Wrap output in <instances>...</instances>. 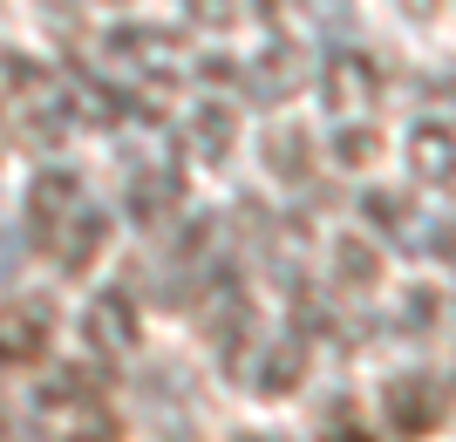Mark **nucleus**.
Wrapping results in <instances>:
<instances>
[{"mask_svg":"<svg viewBox=\"0 0 456 442\" xmlns=\"http://www.w3.org/2000/svg\"><path fill=\"white\" fill-rule=\"evenodd\" d=\"M41 442H116V415L102 402L95 367H48L35 382Z\"/></svg>","mask_w":456,"mask_h":442,"instance_id":"1","label":"nucleus"},{"mask_svg":"<svg viewBox=\"0 0 456 442\" xmlns=\"http://www.w3.org/2000/svg\"><path fill=\"white\" fill-rule=\"evenodd\" d=\"M205 293H211V354H218V367H225V382L252 388V361H259V347H266L259 307H252V286L232 266H218Z\"/></svg>","mask_w":456,"mask_h":442,"instance_id":"2","label":"nucleus"},{"mask_svg":"<svg viewBox=\"0 0 456 442\" xmlns=\"http://www.w3.org/2000/svg\"><path fill=\"white\" fill-rule=\"evenodd\" d=\"M0 68L14 82V102H0V109L14 116V136L28 150H48V143H61L69 130H82L76 109H69V82H55L48 68H35V61H20V55H7Z\"/></svg>","mask_w":456,"mask_h":442,"instance_id":"3","label":"nucleus"},{"mask_svg":"<svg viewBox=\"0 0 456 442\" xmlns=\"http://www.w3.org/2000/svg\"><path fill=\"white\" fill-rule=\"evenodd\" d=\"M218 238H225V218L218 212H198L184 218V225L171 231V245H164V279H157V307H184L198 286H211V252H218Z\"/></svg>","mask_w":456,"mask_h":442,"instance_id":"4","label":"nucleus"},{"mask_svg":"<svg viewBox=\"0 0 456 442\" xmlns=\"http://www.w3.org/2000/svg\"><path fill=\"white\" fill-rule=\"evenodd\" d=\"M321 102H327V123H375V109H381L375 55H362V48H334V55L321 61Z\"/></svg>","mask_w":456,"mask_h":442,"instance_id":"5","label":"nucleus"},{"mask_svg":"<svg viewBox=\"0 0 456 442\" xmlns=\"http://www.w3.org/2000/svg\"><path fill=\"white\" fill-rule=\"evenodd\" d=\"M184 164H191V157H136V164H130V184H123V218L143 225V231L171 225L177 205H184V184H191Z\"/></svg>","mask_w":456,"mask_h":442,"instance_id":"6","label":"nucleus"},{"mask_svg":"<svg viewBox=\"0 0 456 442\" xmlns=\"http://www.w3.org/2000/svg\"><path fill=\"white\" fill-rule=\"evenodd\" d=\"M306 76H314L306 41H286V35H273L252 61H239V89H246L259 109H280V102H293V96L306 89Z\"/></svg>","mask_w":456,"mask_h":442,"instance_id":"7","label":"nucleus"},{"mask_svg":"<svg viewBox=\"0 0 456 442\" xmlns=\"http://www.w3.org/2000/svg\"><path fill=\"white\" fill-rule=\"evenodd\" d=\"M102 55L143 68L151 82L184 76V35H177V28H157V20H116L110 35H102Z\"/></svg>","mask_w":456,"mask_h":442,"instance_id":"8","label":"nucleus"},{"mask_svg":"<svg viewBox=\"0 0 456 442\" xmlns=\"http://www.w3.org/2000/svg\"><path fill=\"white\" fill-rule=\"evenodd\" d=\"M82 341H89L95 361H130L136 347H143V327H136V300L123 286H102L82 307Z\"/></svg>","mask_w":456,"mask_h":442,"instance_id":"9","label":"nucleus"},{"mask_svg":"<svg viewBox=\"0 0 456 442\" xmlns=\"http://www.w3.org/2000/svg\"><path fill=\"white\" fill-rule=\"evenodd\" d=\"M381 422L395 436H429L443 422V382L422 367H402L395 382H381Z\"/></svg>","mask_w":456,"mask_h":442,"instance_id":"10","label":"nucleus"},{"mask_svg":"<svg viewBox=\"0 0 456 442\" xmlns=\"http://www.w3.org/2000/svg\"><path fill=\"white\" fill-rule=\"evenodd\" d=\"M306 367H314V334L293 320V327H280L266 347H259V361H252V395L280 402V395H293V388L306 382Z\"/></svg>","mask_w":456,"mask_h":442,"instance_id":"11","label":"nucleus"},{"mask_svg":"<svg viewBox=\"0 0 456 442\" xmlns=\"http://www.w3.org/2000/svg\"><path fill=\"white\" fill-rule=\"evenodd\" d=\"M55 341V307L28 293V300H7L0 307V367H35Z\"/></svg>","mask_w":456,"mask_h":442,"instance_id":"12","label":"nucleus"},{"mask_svg":"<svg viewBox=\"0 0 456 442\" xmlns=\"http://www.w3.org/2000/svg\"><path fill=\"white\" fill-rule=\"evenodd\" d=\"M110 231H116V218L102 212V205H89V197H82L76 212L55 225V238H48L41 252H48L61 272H89L95 259H102V245H110Z\"/></svg>","mask_w":456,"mask_h":442,"instance_id":"13","label":"nucleus"},{"mask_svg":"<svg viewBox=\"0 0 456 442\" xmlns=\"http://www.w3.org/2000/svg\"><path fill=\"white\" fill-rule=\"evenodd\" d=\"M82 197H89V191H82V171H69V164H41L35 184H28V238H35V245H48V238H55V225L76 212Z\"/></svg>","mask_w":456,"mask_h":442,"instance_id":"14","label":"nucleus"},{"mask_svg":"<svg viewBox=\"0 0 456 442\" xmlns=\"http://www.w3.org/2000/svg\"><path fill=\"white\" fill-rule=\"evenodd\" d=\"M409 177L422 191H456V130L450 123H409Z\"/></svg>","mask_w":456,"mask_h":442,"instance_id":"15","label":"nucleus"},{"mask_svg":"<svg viewBox=\"0 0 456 442\" xmlns=\"http://www.w3.org/2000/svg\"><path fill=\"white\" fill-rule=\"evenodd\" d=\"M232 143H239V109H225L218 96L198 102L191 123H184V157H191V164H225Z\"/></svg>","mask_w":456,"mask_h":442,"instance_id":"16","label":"nucleus"},{"mask_svg":"<svg viewBox=\"0 0 456 442\" xmlns=\"http://www.w3.org/2000/svg\"><path fill=\"white\" fill-rule=\"evenodd\" d=\"M252 14L266 20V35L306 41V35H321V20H327V28H341L347 7H341V0H252Z\"/></svg>","mask_w":456,"mask_h":442,"instance_id":"17","label":"nucleus"},{"mask_svg":"<svg viewBox=\"0 0 456 442\" xmlns=\"http://www.w3.org/2000/svg\"><path fill=\"white\" fill-rule=\"evenodd\" d=\"M259 164H266L280 184H306V164H314V136H306L300 123H273V130L259 136Z\"/></svg>","mask_w":456,"mask_h":442,"instance_id":"18","label":"nucleus"},{"mask_svg":"<svg viewBox=\"0 0 456 442\" xmlns=\"http://www.w3.org/2000/svg\"><path fill=\"white\" fill-rule=\"evenodd\" d=\"M375 279H381L375 231H341V238H334V286L341 293H368Z\"/></svg>","mask_w":456,"mask_h":442,"instance_id":"19","label":"nucleus"},{"mask_svg":"<svg viewBox=\"0 0 456 442\" xmlns=\"http://www.w3.org/2000/svg\"><path fill=\"white\" fill-rule=\"evenodd\" d=\"M362 218L375 238H395V245H422L416 231H409V197L388 191V184H375V191H362Z\"/></svg>","mask_w":456,"mask_h":442,"instance_id":"20","label":"nucleus"},{"mask_svg":"<svg viewBox=\"0 0 456 442\" xmlns=\"http://www.w3.org/2000/svg\"><path fill=\"white\" fill-rule=\"evenodd\" d=\"M327 150H334V164H341V171H368V164L381 157V130H375V123H334Z\"/></svg>","mask_w":456,"mask_h":442,"instance_id":"21","label":"nucleus"},{"mask_svg":"<svg viewBox=\"0 0 456 442\" xmlns=\"http://www.w3.org/2000/svg\"><path fill=\"white\" fill-rule=\"evenodd\" d=\"M436 313H443V300L429 286H416L409 300H402V334H429V327H436Z\"/></svg>","mask_w":456,"mask_h":442,"instance_id":"22","label":"nucleus"},{"mask_svg":"<svg viewBox=\"0 0 456 442\" xmlns=\"http://www.w3.org/2000/svg\"><path fill=\"white\" fill-rule=\"evenodd\" d=\"M184 14H191V28H205V35H225L232 20H239V7H232V0H184Z\"/></svg>","mask_w":456,"mask_h":442,"instance_id":"23","label":"nucleus"},{"mask_svg":"<svg viewBox=\"0 0 456 442\" xmlns=\"http://www.w3.org/2000/svg\"><path fill=\"white\" fill-rule=\"evenodd\" d=\"M191 76L205 82V89H225V82H239V61H225V55H205V61H191Z\"/></svg>","mask_w":456,"mask_h":442,"instance_id":"24","label":"nucleus"},{"mask_svg":"<svg viewBox=\"0 0 456 442\" xmlns=\"http://www.w3.org/2000/svg\"><path fill=\"white\" fill-rule=\"evenodd\" d=\"M429 252H436L443 266H450V272H456V218H450V225H443V231H436V238H429Z\"/></svg>","mask_w":456,"mask_h":442,"instance_id":"25","label":"nucleus"},{"mask_svg":"<svg viewBox=\"0 0 456 442\" xmlns=\"http://www.w3.org/2000/svg\"><path fill=\"white\" fill-rule=\"evenodd\" d=\"M321 442H368V436H362L354 422H347V415H334V422L321 429Z\"/></svg>","mask_w":456,"mask_h":442,"instance_id":"26","label":"nucleus"},{"mask_svg":"<svg viewBox=\"0 0 456 442\" xmlns=\"http://www.w3.org/2000/svg\"><path fill=\"white\" fill-rule=\"evenodd\" d=\"M246 442H252V436H246Z\"/></svg>","mask_w":456,"mask_h":442,"instance_id":"27","label":"nucleus"}]
</instances>
